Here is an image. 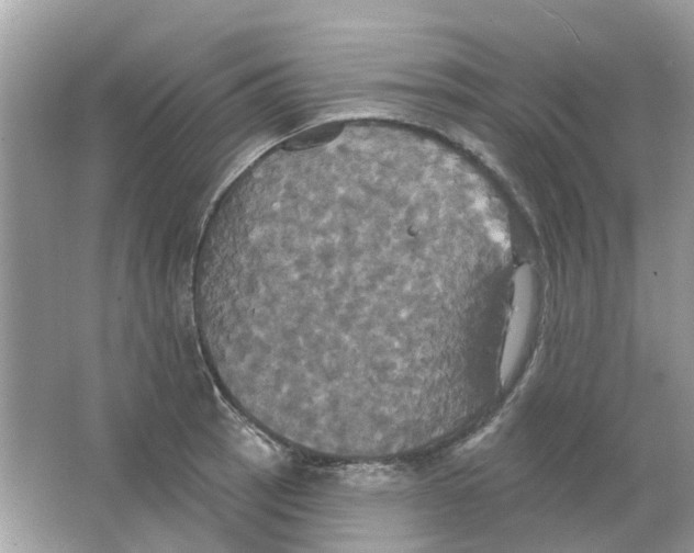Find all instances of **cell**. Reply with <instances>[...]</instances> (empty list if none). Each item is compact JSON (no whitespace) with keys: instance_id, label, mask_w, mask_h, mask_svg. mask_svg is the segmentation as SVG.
I'll return each mask as SVG.
<instances>
[{"instance_id":"obj_1","label":"cell","mask_w":694,"mask_h":553,"mask_svg":"<svg viewBox=\"0 0 694 553\" xmlns=\"http://www.w3.org/2000/svg\"><path fill=\"white\" fill-rule=\"evenodd\" d=\"M295 303L315 350L356 392L396 385L433 362V313L414 301V232L338 219L295 230Z\"/></svg>"}]
</instances>
